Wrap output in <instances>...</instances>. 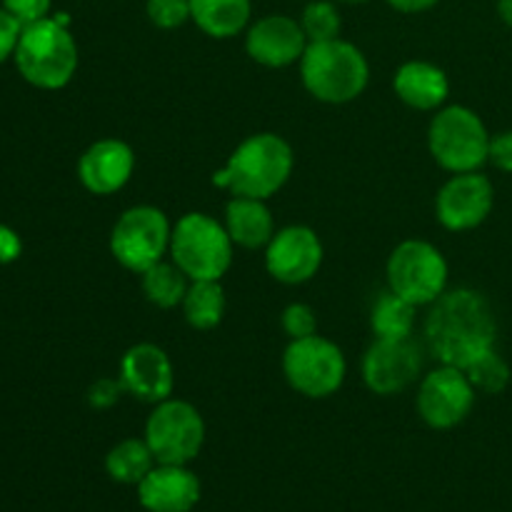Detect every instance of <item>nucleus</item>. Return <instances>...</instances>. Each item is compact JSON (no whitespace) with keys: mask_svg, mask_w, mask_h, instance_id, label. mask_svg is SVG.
I'll return each mask as SVG.
<instances>
[{"mask_svg":"<svg viewBox=\"0 0 512 512\" xmlns=\"http://www.w3.org/2000/svg\"><path fill=\"white\" fill-rule=\"evenodd\" d=\"M425 343L440 365L463 370L470 360L495 348L498 320L490 300L473 288L445 290L428 310Z\"/></svg>","mask_w":512,"mask_h":512,"instance_id":"f257e3e1","label":"nucleus"},{"mask_svg":"<svg viewBox=\"0 0 512 512\" xmlns=\"http://www.w3.org/2000/svg\"><path fill=\"white\" fill-rule=\"evenodd\" d=\"M295 168L293 145L278 133L248 135L213 173V185L240 198L268 200L290 180Z\"/></svg>","mask_w":512,"mask_h":512,"instance_id":"f03ea898","label":"nucleus"},{"mask_svg":"<svg viewBox=\"0 0 512 512\" xmlns=\"http://www.w3.org/2000/svg\"><path fill=\"white\" fill-rule=\"evenodd\" d=\"M298 65L305 90L320 103H353L370 83L368 58L358 45L343 38L308 43Z\"/></svg>","mask_w":512,"mask_h":512,"instance_id":"7ed1b4c3","label":"nucleus"},{"mask_svg":"<svg viewBox=\"0 0 512 512\" xmlns=\"http://www.w3.org/2000/svg\"><path fill=\"white\" fill-rule=\"evenodd\" d=\"M15 65L30 85L60 90L78 70V43L68 30V18H43L25 25L15 48Z\"/></svg>","mask_w":512,"mask_h":512,"instance_id":"20e7f679","label":"nucleus"},{"mask_svg":"<svg viewBox=\"0 0 512 512\" xmlns=\"http://www.w3.org/2000/svg\"><path fill=\"white\" fill-rule=\"evenodd\" d=\"M490 130L468 105H443L428 128V150L448 173H473L488 163Z\"/></svg>","mask_w":512,"mask_h":512,"instance_id":"39448f33","label":"nucleus"},{"mask_svg":"<svg viewBox=\"0 0 512 512\" xmlns=\"http://www.w3.org/2000/svg\"><path fill=\"white\" fill-rule=\"evenodd\" d=\"M235 243L218 218L208 213H185L173 225L170 260L190 280H220L235 258Z\"/></svg>","mask_w":512,"mask_h":512,"instance_id":"423d86ee","label":"nucleus"},{"mask_svg":"<svg viewBox=\"0 0 512 512\" xmlns=\"http://www.w3.org/2000/svg\"><path fill=\"white\" fill-rule=\"evenodd\" d=\"M170 235L173 225L163 210L155 205H133L123 210L110 230V255L125 270L143 275L170 253Z\"/></svg>","mask_w":512,"mask_h":512,"instance_id":"0eeeda50","label":"nucleus"},{"mask_svg":"<svg viewBox=\"0 0 512 512\" xmlns=\"http://www.w3.org/2000/svg\"><path fill=\"white\" fill-rule=\"evenodd\" d=\"M283 375L290 388L310 400H323L338 393L348 375L343 348L323 335L290 340L283 353Z\"/></svg>","mask_w":512,"mask_h":512,"instance_id":"6e6552de","label":"nucleus"},{"mask_svg":"<svg viewBox=\"0 0 512 512\" xmlns=\"http://www.w3.org/2000/svg\"><path fill=\"white\" fill-rule=\"evenodd\" d=\"M385 275L393 293L418 308H425V305L430 308L448 290L450 268L443 250L435 248L428 240L410 238L395 245L385 265Z\"/></svg>","mask_w":512,"mask_h":512,"instance_id":"1a4fd4ad","label":"nucleus"},{"mask_svg":"<svg viewBox=\"0 0 512 512\" xmlns=\"http://www.w3.org/2000/svg\"><path fill=\"white\" fill-rule=\"evenodd\" d=\"M205 420L188 400L168 398L153 405L145 420V443L165 465H190L205 445Z\"/></svg>","mask_w":512,"mask_h":512,"instance_id":"9d476101","label":"nucleus"},{"mask_svg":"<svg viewBox=\"0 0 512 512\" xmlns=\"http://www.w3.org/2000/svg\"><path fill=\"white\" fill-rule=\"evenodd\" d=\"M475 400H478V393L465 370L440 365L420 380L415 408L428 428L453 430L468 420L475 408Z\"/></svg>","mask_w":512,"mask_h":512,"instance_id":"9b49d317","label":"nucleus"},{"mask_svg":"<svg viewBox=\"0 0 512 512\" xmlns=\"http://www.w3.org/2000/svg\"><path fill=\"white\" fill-rule=\"evenodd\" d=\"M495 185L480 170L450 175L435 198V218L450 233H468L490 218Z\"/></svg>","mask_w":512,"mask_h":512,"instance_id":"f8f14e48","label":"nucleus"},{"mask_svg":"<svg viewBox=\"0 0 512 512\" xmlns=\"http://www.w3.org/2000/svg\"><path fill=\"white\" fill-rule=\"evenodd\" d=\"M420 370H423V353L413 338H375L360 363L363 383L368 385L370 393L383 395V398L405 393L410 385L418 383Z\"/></svg>","mask_w":512,"mask_h":512,"instance_id":"ddd939ff","label":"nucleus"},{"mask_svg":"<svg viewBox=\"0 0 512 512\" xmlns=\"http://www.w3.org/2000/svg\"><path fill=\"white\" fill-rule=\"evenodd\" d=\"M323 240L308 225H285L265 245V270L283 285H303L323 265Z\"/></svg>","mask_w":512,"mask_h":512,"instance_id":"4468645a","label":"nucleus"},{"mask_svg":"<svg viewBox=\"0 0 512 512\" xmlns=\"http://www.w3.org/2000/svg\"><path fill=\"white\" fill-rule=\"evenodd\" d=\"M118 378L125 395L148 405H158L173 398L175 368L170 355L155 343H135L120 358Z\"/></svg>","mask_w":512,"mask_h":512,"instance_id":"2eb2a0df","label":"nucleus"},{"mask_svg":"<svg viewBox=\"0 0 512 512\" xmlns=\"http://www.w3.org/2000/svg\"><path fill=\"white\" fill-rule=\"evenodd\" d=\"M305 48H308V35L300 20L290 15H263L245 30V53L263 68H288L300 63Z\"/></svg>","mask_w":512,"mask_h":512,"instance_id":"dca6fc26","label":"nucleus"},{"mask_svg":"<svg viewBox=\"0 0 512 512\" xmlns=\"http://www.w3.org/2000/svg\"><path fill=\"white\" fill-rule=\"evenodd\" d=\"M135 173V150L120 138L95 140L78 160V180L88 193L113 195L130 183Z\"/></svg>","mask_w":512,"mask_h":512,"instance_id":"f3484780","label":"nucleus"},{"mask_svg":"<svg viewBox=\"0 0 512 512\" xmlns=\"http://www.w3.org/2000/svg\"><path fill=\"white\" fill-rule=\"evenodd\" d=\"M135 488L148 512H193L203 495L200 478L188 465L158 463Z\"/></svg>","mask_w":512,"mask_h":512,"instance_id":"a211bd4d","label":"nucleus"},{"mask_svg":"<svg viewBox=\"0 0 512 512\" xmlns=\"http://www.w3.org/2000/svg\"><path fill=\"white\" fill-rule=\"evenodd\" d=\"M393 90L400 103L420 113H433L445 105L450 95V80L440 65L430 60H408L393 75Z\"/></svg>","mask_w":512,"mask_h":512,"instance_id":"6ab92c4d","label":"nucleus"},{"mask_svg":"<svg viewBox=\"0 0 512 512\" xmlns=\"http://www.w3.org/2000/svg\"><path fill=\"white\" fill-rule=\"evenodd\" d=\"M225 230H228L230 240L235 248L258 250L273 240L275 235V220L270 213L268 203L258 198H240L233 195L225 205Z\"/></svg>","mask_w":512,"mask_h":512,"instance_id":"aec40b11","label":"nucleus"},{"mask_svg":"<svg viewBox=\"0 0 512 512\" xmlns=\"http://www.w3.org/2000/svg\"><path fill=\"white\" fill-rule=\"evenodd\" d=\"M253 0H190V20L208 38L230 40L248 30Z\"/></svg>","mask_w":512,"mask_h":512,"instance_id":"412c9836","label":"nucleus"},{"mask_svg":"<svg viewBox=\"0 0 512 512\" xmlns=\"http://www.w3.org/2000/svg\"><path fill=\"white\" fill-rule=\"evenodd\" d=\"M415 320H418V305L400 298L390 288H385L370 308V330L375 338L403 340L413 338Z\"/></svg>","mask_w":512,"mask_h":512,"instance_id":"4be33fe9","label":"nucleus"},{"mask_svg":"<svg viewBox=\"0 0 512 512\" xmlns=\"http://www.w3.org/2000/svg\"><path fill=\"white\" fill-rule=\"evenodd\" d=\"M183 318L195 330H213L223 323L225 290L220 280H190V288L183 298Z\"/></svg>","mask_w":512,"mask_h":512,"instance_id":"5701e85b","label":"nucleus"},{"mask_svg":"<svg viewBox=\"0 0 512 512\" xmlns=\"http://www.w3.org/2000/svg\"><path fill=\"white\" fill-rule=\"evenodd\" d=\"M158 465L145 438H125L105 455V473L118 485H138Z\"/></svg>","mask_w":512,"mask_h":512,"instance_id":"b1692460","label":"nucleus"},{"mask_svg":"<svg viewBox=\"0 0 512 512\" xmlns=\"http://www.w3.org/2000/svg\"><path fill=\"white\" fill-rule=\"evenodd\" d=\"M140 288H143L145 300L150 305L160 310H173L183 305L185 293L190 288V278L173 260H160L158 265L140 275Z\"/></svg>","mask_w":512,"mask_h":512,"instance_id":"393cba45","label":"nucleus"},{"mask_svg":"<svg viewBox=\"0 0 512 512\" xmlns=\"http://www.w3.org/2000/svg\"><path fill=\"white\" fill-rule=\"evenodd\" d=\"M465 375L473 383L475 393L480 395H500L510 385V365L498 348L485 350L475 360L465 365Z\"/></svg>","mask_w":512,"mask_h":512,"instance_id":"a878e982","label":"nucleus"},{"mask_svg":"<svg viewBox=\"0 0 512 512\" xmlns=\"http://www.w3.org/2000/svg\"><path fill=\"white\" fill-rule=\"evenodd\" d=\"M300 25L308 35V43H323V40L340 38L343 18L333 0H310L300 15Z\"/></svg>","mask_w":512,"mask_h":512,"instance_id":"bb28decb","label":"nucleus"},{"mask_svg":"<svg viewBox=\"0 0 512 512\" xmlns=\"http://www.w3.org/2000/svg\"><path fill=\"white\" fill-rule=\"evenodd\" d=\"M145 15L160 30L183 28L190 20V0H145Z\"/></svg>","mask_w":512,"mask_h":512,"instance_id":"cd10ccee","label":"nucleus"},{"mask_svg":"<svg viewBox=\"0 0 512 512\" xmlns=\"http://www.w3.org/2000/svg\"><path fill=\"white\" fill-rule=\"evenodd\" d=\"M280 325H283V333L290 340L310 338V335L318 333V318H315V310L305 303H290L288 308L280 315Z\"/></svg>","mask_w":512,"mask_h":512,"instance_id":"c85d7f7f","label":"nucleus"},{"mask_svg":"<svg viewBox=\"0 0 512 512\" xmlns=\"http://www.w3.org/2000/svg\"><path fill=\"white\" fill-rule=\"evenodd\" d=\"M125 395L120 378H100L88 388V405L93 410H110Z\"/></svg>","mask_w":512,"mask_h":512,"instance_id":"c756f323","label":"nucleus"},{"mask_svg":"<svg viewBox=\"0 0 512 512\" xmlns=\"http://www.w3.org/2000/svg\"><path fill=\"white\" fill-rule=\"evenodd\" d=\"M50 5H53V0H3V10H8L23 28L48 18Z\"/></svg>","mask_w":512,"mask_h":512,"instance_id":"7c9ffc66","label":"nucleus"},{"mask_svg":"<svg viewBox=\"0 0 512 512\" xmlns=\"http://www.w3.org/2000/svg\"><path fill=\"white\" fill-rule=\"evenodd\" d=\"M488 163L493 165L495 170H500V173L512 175V130L490 135Z\"/></svg>","mask_w":512,"mask_h":512,"instance_id":"2f4dec72","label":"nucleus"},{"mask_svg":"<svg viewBox=\"0 0 512 512\" xmlns=\"http://www.w3.org/2000/svg\"><path fill=\"white\" fill-rule=\"evenodd\" d=\"M20 33H23V25L8 10L0 8V63H5L10 55H15Z\"/></svg>","mask_w":512,"mask_h":512,"instance_id":"473e14b6","label":"nucleus"},{"mask_svg":"<svg viewBox=\"0 0 512 512\" xmlns=\"http://www.w3.org/2000/svg\"><path fill=\"white\" fill-rule=\"evenodd\" d=\"M20 253H23V240H20V235L13 228L0 223V265L15 263L20 258Z\"/></svg>","mask_w":512,"mask_h":512,"instance_id":"72a5a7b5","label":"nucleus"},{"mask_svg":"<svg viewBox=\"0 0 512 512\" xmlns=\"http://www.w3.org/2000/svg\"><path fill=\"white\" fill-rule=\"evenodd\" d=\"M385 3H388L393 10H398V13L418 15V13H428V10H433L440 0H385Z\"/></svg>","mask_w":512,"mask_h":512,"instance_id":"f704fd0d","label":"nucleus"},{"mask_svg":"<svg viewBox=\"0 0 512 512\" xmlns=\"http://www.w3.org/2000/svg\"><path fill=\"white\" fill-rule=\"evenodd\" d=\"M498 18L512 28V0H498Z\"/></svg>","mask_w":512,"mask_h":512,"instance_id":"c9c22d12","label":"nucleus"},{"mask_svg":"<svg viewBox=\"0 0 512 512\" xmlns=\"http://www.w3.org/2000/svg\"><path fill=\"white\" fill-rule=\"evenodd\" d=\"M335 3H345V5H365L370 0H335Z\"/></svg>","mask_w":512,"mask_h":512,"instance_id":"e433bc0d","label":"nucleus"}]
</instances>
